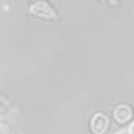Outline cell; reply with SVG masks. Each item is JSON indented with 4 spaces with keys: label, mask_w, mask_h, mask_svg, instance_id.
<instances>
[{
    "label": "cell",
    "mask_w": 134,
    "mask_h": 134,
    "mask_svg": "<svg viewBox=\"0 0 134 134\" xmlns=\"http://www.w3.org/2000/svg\"><path fill=\"white\" fill-rule=\"evenodd\" d=\"M29 10L31 14L42 18H46V19H54L57 16L54 9L46 1H38L34 3L30 6Z\"/></svg>",
    "instance_id": "6da1fadb"
},
{
    "label": "cell",
    "mask_w": 134,
    "mask_h": 134,
    "mask_svg": "<svg viewBox=\"0 0 134 134\" xmlns=\"http://www.w3.org/2000/svg\"><path fill=\"white\" fill-rule=\"evenodd\" d=\"M108 125V117L103 113H96L91 119V130L94 134H104Z\"/></svg>",
    "instance_id": "7a4b0ae2"
},
{
    "label": "cell",
    "mask_w": 134,
    "mask_h": 134,
    "mask_svg": "<svg viewBox=\"0 0 134 134\" xmlns=\"http://www.w3.org/2000/svg\"><path fill=\"white\" fill-rule=\"evenodd\" d=\"M132 116V110L127 105H119L115 108L114 111V118L118 122H126Z\"/></svg>",
    "instance_id": "3957f363"
},
{
    "label": "cell",
    "mask_w": 134,
    "mask_h": 134,
    "mask_svg": "<svg viewBox=\"0 0 134 134\" xmlns=\"http://www.w3.org/2000/svg\"><path fill=\"white\" fill-rule=\"evenodd\" d=\"M113 134H134V122L131 124L128 128H125V129H121Z\"/></svg>",
    "instance_id": "277c9868"
},
{
    "label": "cell",
    "mask_w": 134,
    "mask_h": 134,
    "mask_svg": "<svg viewBox=\"0 0 134 134\" xmlns=\"http://www.w3.org/2000/svg\"><path fill=\"white\" fill-rule=\"evenodd\" d=\"M109 1H111V2H114V1H115V0H109Z\"/></svg>",
    "instance_id": "5b68a950"
}]
</instances>
